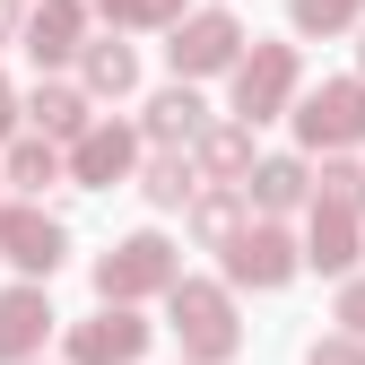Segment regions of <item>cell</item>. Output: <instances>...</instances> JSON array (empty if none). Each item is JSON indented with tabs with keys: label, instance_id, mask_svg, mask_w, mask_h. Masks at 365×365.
I'll list each match as a JSON object with an SVG mask.
<instances>
[{
	"label": "cell",
	"instance_id": "4fadbf2b",
	"mask_svg": "<svg viewBox=\"0 0 365 365\" xmlns=\"http://www.w3.org/2000/svg\"><path fill=\"white\" fill-rule=\"evenodd\" d=\"M261 200H296V165H269L261 174Z\"/></svg>",
	"mask_w": 365,
	"mask_h": 365
},
{
	"label": "cell",
	"instance_id": "52a82bcc",
	"mask_svg": "<svg viewBox=\"0 0 365 365\" xmlns=\"http://www.w3.org/2000/svg\"><path fill=\"white\" fill-rule=\"evenodd\" d=\"M130 348H140V322H113V331H87V339H78L87 365H122Z\"/></svg>",
	"mask_w": 365,
	"mask_h": 365
},
{
	"label": "cell",
	"instance_id": "ba28073f",
	"mask_svg": "<svg viewBox=\"0 0 365 365\" xmlns=\"http://www.w3.org/2000/svg\"><path fill=\"white\" fill-rule=\"evenodd\" d=\"M182 313H192V339H200V348H226V313H217V296H182Z\"/></svg>",
	"mask_w": 365,
	"mask_h": 365
},
{
	"label": "cell",
	"instance_id": "277c9868",
	"mask_svg": "<svg viewBox=\"0 0 365 365\" xmlns=\"http://www.w3.org/2000/svg\"><path fill=\"white\" fill-rule=\"evenodd\" d=\"M35 322H43L35 296H9V304H0V356H18V348L35 339Z\"/></svg>",
	"mask_w": 365,
	"mask_h": 365
},
{
	"label": "cell",
	"instance_id": "9a60e30c",
	"mask_svg": "<svg viewBox=\"0 0 365 365\" xmlns=\"http://www.w3.org/2000/svg\"><path fill=\"white\" fill-rule=\"evenodd\" d=\"M356 0H304V26H331V18H348Z\"/></svg>",
	"mask_w": 365,
	"mask_h": 365
},
{
	"label": "cell",
	"instance_id": "7c38bea8",
	"mask_svg": "<svg viewBox=\"0 0 365 365\" xmlns=\"http://www.w3.org/2000/svg\"><path fill=\"white\" fill-rule=\"evenodd\" d=\"M192 113H200L192 96H165V105H157V130H192Z\"/></svg>",
	"mask_w": 365,
	"mask_h": 365
},
{
	"label": "cell",
	"instance_id": "8fae6325",
	"mask_svg": "<svg viewBox=\"0 0 365 365\" xmlns=\"http://www.w3.org/2000/svg\"><path fill=\"white\" fill-rule=\"evenodd\" d=\"M122 157H130L122 140H87V174H122Z\"/></svg>",
	"mask_w": 365,
	"mask_h": 365
},
{
	"label": "cell",
	"instance_id": "5bb4252c",
	"mask_svg": "<svg viewBox=\"0 0 365 365\" xmlns=\"http://www.w3.org/2000/svg\"><path fill=\"white\" fill-rule=\"evenodd\" d=\"M130 78V53H96V87H122Z\"/></svg>",
	"mask_w": 365,
	"mask_h": 365
},
{
	"label": "cell",
	"instance_id": "2e32d148",
	"mask_svg": "<svg viewBox=\"0 0 365 365\" xmlns=\"http://www.w3.org/2000/svg\"><path fill=\"white\" fill-rule=\"evenodd\" d=\"M113 9H122V18H157L165 0H113Z\"/></svg>",
	"mask_w": 365,
	"mask_h": 365
},
{
	"label": "cell",
	"instance_id": "3957f363",
	"mask_svg": "<svg viewBox=\"0 0 365 365\" xmlns=\"http://www.w3.org/2000/svg\"><path fill=\"white\" fill-rule=\"evenodd\" d=\"M9 252H18L26 269H53V261H61V235H53V226H35V217H18V226H9Z\"/></svg>",
	"mask_w": 365,
	"mask_h": 365
},
{
	"label": "cell",
	"instance_id": "5b68a950",
	"mask_svg": "<svg viewBox=\"0 0 365 365\" xmlns=\"http://www.w3.org/2000/svg\"><path fill=\"white\" fill-rule=\"evenodd\" d=\"M226 43H235V35H226V26L209 18V26H192V35L174 43V61H192V70H217V61H226Z\"/></svg>",
	"mask_w": 365,
	"mask_h": 365
},
{
	"label": "cell",
	"instance_id": "8992f818",
	"mask_svg": "<svg viewBox=\"0 0 365 365\" xmlns=\"http://www.w3.org/2000/svg\"><path fill=\"white\" fill-rule=\"evenodd\" d=\"M235 269H244V279H287V244H279V235H244Z\"/></svg>",
	"mask_w": 365,
	"mask_h": 365
},
{
	"label": "cell",
	"instance_id": "7a4b0ae2",
	"mask_svg": "<svg viewBox=\"0 0 365 365\" xmlns=\"http://www.w3.org/2000/svg\"><path fill=\"white\" fill-rule=\"evenodd\" d=\"M322 130H331V140L365 130V96H356V87H339V96H322V105H313V140H322Z\"/></svg>",
	"mask_w": 365,
	"mask_h": 365
},
{
	"label": "cell",
	"instance_id": "30bf717a",
	"mask_svg": "<svg viewBox=\"0 0 365 365\" xmlns=\"http://www.w3.org/2000/svg\"><path fill=\"white\" fill-rule=\"evenodd\" d=\"M35 113L53 122V130H70V122H78V96H61V87H53V96H35Z\"/></svg>",
	"mask_w": 365,
	"mask_h": 365
},
{
	"label": "cell",
	"instance_id": "9c48e42d",
	"mask_svg": "<svg viewBox=\"0 0 365 365\" xmlns=\"http://www.w3.org/2000/svg\"><path fill=\"white\" fill-rule=\"evenodd\" d=\"M279 87H287V61L269 53L261 70H244V113H252V105H269V96H279Z\"/></svg>",
	"mask_w": 365,
	"mask_h": 365
},
{
	"label": "cell",
	"instance_id": "6da1fadb",
	"mask_svg": "<svg viewBox=\"0 0 365 365\" xmlns=\"http://www.w3.org/2000/svg\"><path fill=\"white\" fill-rule=\"evenodd\" d=\"M148 279H165V244H130L122 261H105V296L113 287H148Z\"/></svg>",
	"mask_w": 365,
	"mask_h": 365
},
{
	"label": "cell",
	"instance_id": "e0dca14e",
	"mask_svg": "<svg viewBox=\"0 0 365 365\" xmlns=\"http://www.w3.org/2000/svg\"><path fill=\"white\" fill-rule=\"evenodd\" d=\"M348 322H356V331H365V296H348Z\"/></svg>",
	"mask_w": 365,
	"mask_h": 365
}]
</instances>
